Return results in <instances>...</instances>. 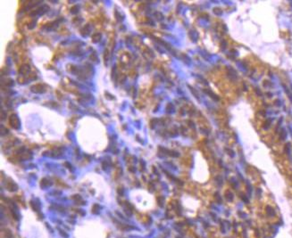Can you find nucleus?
<instances>
[{
	"instance_id": "nucleus-6",
	"label": "nucleus",
	"mask_w": 292,
	"mask_h": 238,
	"mask_svg": "<svg viewBox=\"0 0 292 238\" xmlns=\"http://www.w3.org/2000/svg\"><path fill=\"white\" fill-rule=\"evenodd\" d=\"M286 136H287V135H286L285 130H284V129H282V132H280V137H282V140L285 139Z\"/></svg>"
},
{
	"instance_id": "nucleus-3",
	"label": "nucleus",
	"mask_w": 292,
	"mask_h": 238,
	"mask_svg": "<svg viewBox=\"0 0 292 238\" xmlns=\"http://www.w3.org/2000/svg\"><path fill=\"white\" fill-rule=\"evenodd\" d=\"M7 188L10 191H14L17 189V185H16L14 182H9V183L7 184Z\"/></svg>"
},
{
	"instance_id": "nucleus-1",
	"label": "nucleus",
	"mask_w": 292,
	"mask_h": 238,
	"mask_svg": "<svg viewBox=\"0 0 292 238\" xmlns=\"http://www.w3.org/2000/svg\"><path fill=\"white\" fill-rule=\"evenodd\" d=\"M9 123H10V125L15 129H19L20 125H21V124H20L19 118H18L17 115H15V114H12L10 116V118H9Z\"/></svg>"
},
{
	"instance_id": "nucleus-4",
	"label": "nucleus",
	"mask_w": 292,
	"mask_h": 238,
	"mask_svg": "<svg viewBox=\"0 0 292 238\" xmlns=\"http://www.w3.org/2000/svg\"><path fill=\"white\" fill-rule=\"evenodd\" d=\"M29 71V66L28 65H23L21 68H20V72L23 75H25L26 73H28Z\"/></svg>"
},
{
	"instance_id": "nucleus-7",
	"label": "nucleus",
	"mask_w": 292,
	"mask_h": 238,
	"mask_svg": "<svg viewBox=\"0 0 292 238\" xmlns=\"http://www.w3.org/2000/svg\"><path fill=\"white\" fill-rule=\"evenodd\" d=\"M75 9H79V7H78L77 5H75V6H73L72 8V11H71V12H77V10H75Z\"/></svg>"
},
{
	"instance_id": "nucleus-5",
	"label": "nucleus",
	"mask_w": 292,
	"mask_h": 238,
	"mask_svg": "<svg viewBox=\"0 0 292 238\" xmlns=\"http://www.w3.org/2000/svg\"><path fill=\"white\" fill-rule=\"evenodd\" d=\"M100 37H101V35L99 33L94 34V35L92 36V41H93V42H98V41L100 40Z\"/></svg>"
},
{
	"instance_id": "nucleus-2",
	"label": "nucleus",
	"mask_w": 292,
	"mask_h": 238,
	"mask_svg": "<svg viewBox=\"0 0 292 238\" xmlns=\"http://www.w3.org/2000/svg\"><path fill=\"white\" fill-rule=\"evenodd\" d=\"M31 91L34 93H43L46 91V88H44L42 84H36L31 86Z\"/></svg>"
}]
</instances>
